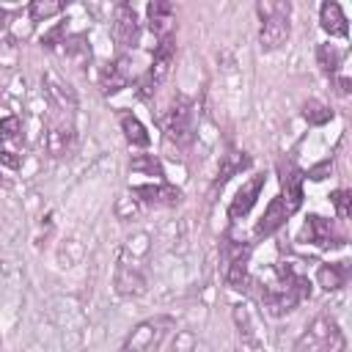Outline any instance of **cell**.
Here are the masks:
<instances>
[{"mask_svg": "<svg viewBox=\"0 0 352 352\" xmlns=\"http://www.w3.org/2000/svg\"><path fill=\"white\" fill-rule=\"evenodd\" d=\"M132 195H138V201L148 204V206H176L182 201V190L173 184H165V182L138 184V187H132Z\"/></svg>", "mask_w": 352, "mask_h": 352, "instance_id": "9", "label": "cell"}, {"mask_svg": "<svg viewBox=\"0 0 352 352\" xmlns=\"http://www.w3.org/2000/svg\"><path fill=\"white\" fill-rule=\"evenodd\" d=\"M245 168H250V157L245 151H228L220 162V170H217V179H214V187H223L231 176L242 173Z\"/></svg>", "mask_w": 352, "mask_h": 352, "instance_id": "20", "label": "cell"}, {"mask_svg": "<svg viewBox=\"0 0 352 352\" xmlns=\"http://www.w3.org/2000/svg\"><path fill=\"white\" fill-rule=\"evenodd\" d=\"M173 316L168 314H157L143 319L121 344V352H160V346L165 344L168 333L173 330Z\"/></svg>", "mask_w": 352, "mask_h": 352, "instance_id": "3", "label": "cell"}, {"mask_svg": "<svg viewBox=\"0 0 352 352\" xmlns=\"http://www.w3.org/2000/svg\"><path fill=\"white\" fill-rule=\"evenodd\" d=\"M316 60H319L324 74H336L338 66H341V50H336V44H319Z\"/></svg>", "mask_w": 352, "mask_h": 352, "instance_id": "24", "label": "cell"}, {"mask_svg": "<svg viewBox=\"0 0 352 352\" xmlns=\"http://www.w3.org/2000/svg\"><path fill=\"white\" fill-rule=\"evenodd\" d=\"M330 173H333V160H322L319 165L308 168V173H305V176H308L311 182H322V179H327Z\"/></svg>", "mask_w": 352, "mask_h": 352, "instance_id": "31", "label": "cell"}, {"mask_svg": "<svg viewBox=\"0 0 352 352\" xmlns=\"http://www.w3.org/2000/svg\"><path fill=\"white\" fill-rule=\"evenodd\" d=\"M302 118H305L308 124H314V126H322V124H327V121L333 118V110H330L324 102H319V99H308V102L302 104Z\"/></svg>", "mask_w": 352, "mask_h": 352, "instance_id": "23", "label": "cell"}, {"mask_svg": "<svg viewBox=\"0 0 352 352\" xmlns=\"http://www.w3.org/2000/svg\"><path fill=\"white\" fill-rule=\"evenodd\" d=\"M63 36H66V25H58V28H52L50 33H44V36H41V44H44V47H50V50H55V47H60V44L66 41Z\"/></svg>", "mask_w": 352, "mask_h": 352, "instance_id": "30", "label": "cell"}, {"mask_svg": "<svg viewBox=\"0 0 352 352\" xmlns=\"http://www.w3.org/2000/svg\"><path fill=\"white\" fill-rule=\"evenodd\" d=\"M60 11H63V3L60 0H33L30 8H28V14H30L33 22H44V19H50V16L60 14Z\"/></svg>", "mask_w": 352, "mask_h": 352, "instance_id": "25", "label": "cell"}, {"mask_svg": "<svg viewBox=\"0 0 352 352\" xmlns=\"http://www.w3.org/2000/svg\"><path fill=\"white\" fill-rule=\"evenodd\" d=\"M289 3H258L261 14V30H258V44L264 52H272L286 44L292 28H289Z\"/></svg>", "mask_w": 352, "mask_h": 352, "instance_id": "4", "label": "cell"}, {"mask_svg": "<svg viewBox=\"0 0 352 352\" xmlns=\"http://www.w3.org/2000/svg\"><path fill=\"white\" fill-rule=\"evenodd\" d=\"M146 19H148V30L162 41L173 30V6L165 0H154L146 6Z\"/></svg>", "mask_w": 352, "mask_h": 352, "instance_id": "15", "label": "cell"}, {"mask_svg": "<svg viewBox=\"0 0 352 352\" xmlns=\"http://www.w3.org/2000/svg\"><path fill=\"white\" fill-rule=\"evenodd\" d=\"M226 280L231 289H248V248H239L226 270Z\"/></svg>", "mask_w": 352, "mask_h": 352, "instance_id": "22", "label": "cell"}, {"mask_svg": "<svg viewBox=\"0 0 352 352\" xmlns=\"http://www.w3.org/2000/svg\"><path fill=\"white\" fill-rule=\"evenodd\" d=\"M338 91H341V94H349V77H341V80H338Z\"/></svg>", "mask_w": 352, "mask_h": 352, "instance_id": "33", "label": "cell"}, {"mask_svg": "<svg viewBox=\"0 0 352 352\" xmlns=\"http://www.w3.org/2000/svg\"><path fill=\"white\" fill-rule=\"evenodd\" d=\"M344 349H346L344 330L327 314L316 316L297 338V352H344Z\"/></svg>", "mask_w": 352, "mask_h": 352, "instance_id": "2", "label": "cell"}, {"mask_svg": "<svg viewBox=\"0 0 352 352\" xmlns=\"http://www.w3.org/2000/svg\"><path fill=\"white\" fill-rule=\"evenodd\" d=\"M63 44H66V55L74 63H88L91 60V47L85 44V36H74L72 41H63Z\"/></svg>", "mask_w": 352, "mask_h": 352, "instance_id": "27", "label": "cell"}, {"mask_svg": "<svg viewBox=\"0 0 352 352\" xmlns=\"http://www.w3.org/2000/svg\"><path fill=\"white\" fill-rule=\"evenodd\" d=\"M349 278V261H336V264H322L319 272H316V280L322 289L333 292V289H341Z\"/></svg>", "mask_w": 352, "mask_h": 352, "instance_id": "19", "label": "cell"}, {"mask_svg": "<svg viewBox=\"0 0 352 352\" xmlns=\"http://www.w3.org/2000/svg\"><path fill=\"white\" fill-rule=\"evenodd\" d=\"M162 129L165 135L176 143V146H187L192 140V129H195V110L192 102L187 96H176L168 107V113L162 116Z\"/></svg>", "mask_w": 352, "mask_h": 352, "instance_id": "5", "label": "cell"}, {"mask_svg": "<svg viewBox=\"0 0 352 352\" xmlns=\"http://www.w3.org/2000/svg\"><path fill=\"white\" fill-rule=\"evenodd\" d=\"M300 239H302V242H311V245H316V248H333V245L341 242V239L336 236L333 223L324 220V217H319V214H308V217H305V226H302V231H300Z\"/></svg>", "mask_w": 352, "mask_h": 352, "instance_id": "11", "label": "cell"}, {"mask_svg": "<svg viewBox=\"0 0 352 352\" xmlns=\"http://www.w3.org/2000/svg\"><path fill=\"white\" fill-rule=\"evenodd\" d=\"M129 168L135 173H146V176H162V162L154 154H135L129 160Z\"/></svg>", "mask_w": 352, "mask_h": 352, "instance_id": "26", "label": "cell"}, {"mask_svg": "<svg viewBox=\"0 0 352 352\" xmlns=\"http://www.w3.org/2000/svg\"><path fill=\"white\" fill-rule=\"evenodd\" d=\"M72 143H74V126H72V121H66V118L55 121V124L47 129V135H44V146H47V151H50L52 157H63V154L72 148Z\"/></svg>", "mask_w": 352, "mask_h": 352, "instance_id": "16", "label": "cell"}, {"mask_svg": "<svg viewBox=\"0 0 352 352\" xmlns=\"http://www.w3.org/2000/svg\"><path fill=\"white\" fill-rule=\"evenodd\" d=\"M118 121H121V132L126 138L129 146H148L151 143V135L146 132V126L132 116V113H118Z\"/></svg>", "mask_w": 352, "mask_h": 352, "instance_id": "21", "label": "cell"}, {"mask_svg": "<svg viewBox=\"0 0 352 352\" xmlns=\"http://www.w3.org/2000/svg\"><path fill=\"white\" fill-rule=\"evenodd\" d=\"M0 162L8 165V168H19L22 165V157L16 151H8V148H0Z\"/></svg>", "mask_w": 352, "mask_h": 352, "instance_id": "32", "label": "cell"}, {"mask_svg": "<svg viewBox=\"0 0 352 352\" xmlns=\"http://www.w3.org/2000/svg\"><path fill=\"white\" fill-rule=\"evenodd\" d=\"M330 198H333V206H336L338 220H346V217H349V206H352V195H349V190H336Z\"/></svg>", "mask_w": 352, "mask_h": 352, "instance_id": "29", "label": "cell"}, {"mask_svg": "<svg viewBox=\"0 0 352 352\" xmlns=\"http://www.w3.org/2000/svg\"><path fill=\"white\" fill-rule=\"evenodd\" d=\"M173 58H176V41L173 36L162 38L157 47H154V58H151V66L146 69V74L140 77V94L143 96H151L170 74V66H173Z\"/></svg>", "mask_w": 352, "mask_h": 352, "instance_id": "6", "label": "cell"}, {"mask_svg": "<svg viewBox=\"0 0 352 352\" xmlns=\"http://www.w3.org/2000/svg\"><path fill=\"white\" fill-rule=\"evenodd\" d=\"M132 80V66H129V58H118L113 63L104 66L102 77H99V85H102V94L104 96H113L118 91H124Z\"/></svg>", "mask_w": 352, "mask_h": 352, "instance_id": "13", "label": "cell"}, {"mask_svg": "<svg viewBox=\"0 0 352 352\" xmlns=\"http://www.w3.org/2000/svg\"><path fill=\"white\" fill-rule=\"evenodd\" d=\"M116 292L124 297H140L146 292V275L138 264L121 258L118 270H116Z\"/></svg>", "mask_w": 352, "mask_h": 352, "instance_id": "12", "label": "cell"}, {"mask_svg": "<svg viewBox=\"0 0 352 352\" xmlns=\"http://www.w3.org/2000/svg\"><path fill=\"white\" fill-rule=\"evenodd\" d=\"M0 28H3V14H0Z\"/></svg>", "mask_w": 352, "mask_h": 352, "instance_id": "34", "label": "cell"}, {"mask_svg": "<svg viewBox=\"0 0 352 352\" xmlns=\"http://www.w3.org/2000/svg\"><path fill=\"white\" fill-rule=\"evenodd\" d=\"M41 85H44V94H47V99L58 107V110H63V113H69V110H74V104H77V99H74V91L58 77V74H52V72H44L41 74Z\"/></svg>", "mask_w": 352, "mask_h": 352, "instance_id": "14", "label": "cell"}, {"mask_svg": "<svg viewBox=\"0 0 352 352\" xmlns=\"http://www.w3.org/2000/svg\"><path fill=\"white\" fill-rule=\"evenodd\" d=\"M19 132H22V121H19L16 116H6V118H0V143H6V140H16Z\"/></svg>", "mask_w": 352, "mask_h": 352, "instance_id": "28", "label": "cell"}, {"mask_svg": "<svg viewBox=\"0 0 352 352\" xmlns=\"http://www.w3.org/2000/svg\"><path fill=\"white\" fill-rule=\"evenodd\" d=\"M278 176H280V201L289 209V214H294L302 206V182H305V170H300L294 162H278Z\"/></svg>", "mask_w": 352, "mask_h": 352, "instance_id": "7", "label": "cell"}, {"mask_svg": "<svg viewBox=\"0 0 352 352\" xmlns=\"http://www.w3.org/2000/svg\"><path fill=\"white\" fill-rule=\"evenodd\" d=\"M138 30H140V22H138V14L129 3H118L116 6V14H113V38L118 47H132L138 41Z\"/></svg>", "mask_w": 352, "mask_h": 352, "instance_id": "8", "label": "cell"}, {"mask_svg": "<svg viewBox=\"0 0 352 352\" xmlns=\"http://www.w3.org/2000/svg\"><path fill=\"white\" fill-rule=\"evenodd\" d=\"M308 297H311V280L297 275L292 267H280L275 272V278L270 283H264V289H261L264 308L275 316L294 311L297 302H302Z\"/></svg>", "mask_w": 352, "mask_h": 352, "instance_id": "1", "label": "cell"}, {"mask_svg": "<svg viewBox=\"0 0 352 352\" xmlns=\"http://www.w3.org/2000/svg\"><path fill=\"white\" fill-rule=\"evenodd\" d=\"M319 22H322V30L330 33V36L346 38V33H349L344 11H341V6L333 3V0H324V3H322V8H319Z\"/></svg>", "mask_w": 352, "mask_h": 352, "instance_id": "17", "label": "cell"}, {"mask_svg": "<svg viewBox=\"0 0 352 352\" xmlns=\"http://www.w3.org/2000/svg\"><path fill=\"white\" fill-rule=\"evenodd\" d=\"M264 182H267V176H264V173H256V176H250V182H245V184L236 190V195H234V201H231V206H228L231 220H242V217L253 209L256 198H258L261 190H264Z\"/></svg>", "mask_w": 352, "mask_h": 352, "instance_id": "10", "label": "cell"}, {"mask_svg": "<svg viewBox=\"0 0 352 352\" xmlns=\"http://www.w3.org/2000/svg\"><path fill=\"white\" fill-rule=\"evenodd\" d=\"M289 217H292V214H289V209L283 206V201H280V198H272L270 206H267V212H264L261 220L256 223V236H270V234H275Z\"/></svg>", "mask_w": 352, "mask_h": 352, "instance_id": "18", "label": "cell"}]
</instances>
